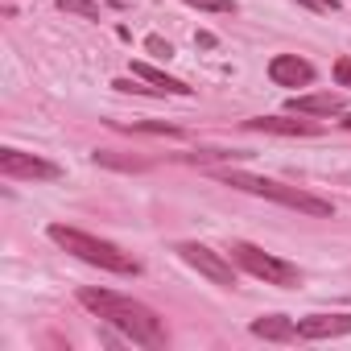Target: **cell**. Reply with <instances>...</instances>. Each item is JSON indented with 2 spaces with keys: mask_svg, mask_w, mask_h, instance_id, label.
Instances as JSON below:
<instances>
[{
  "mask_svg": "<svg viewBox=\"0 0 351 351\" xmlns=\"http://www.w3.org/2000/svg\"><path fill=\"white\" fill-rule=\"evenodd\" d=\"M79 302L95 318H104L108 326H116L124 339H132L136 347H165V326H161V318L145 302L124 298L116 289H79Z\"/></svg>",
  "mask_w": 351,
  "mask_h": 351,
  "instance_id": "cell-1",
  "label": "cell"
},
{
  "mask_svg": "<svg viewBox=\"0 0 351 351\" xmlns=\"http://www.w3.org/2000/svg\"><path fill=\"white\" fill-rule=\"evenodd\" d=\"M215 178L236 186V191H248V195H261L269 203H281L289 211H302V215H314V219H330L335 215V203L330 199H318L302 186H285L277 178H261V173H244V169H215Z\"/></svg>",
  "mask_w": 351,
  "mask_h": 351,
  "instance_id": "cell-2",
  "label": "cell"
},
{
  "mask_svg": "<svg viewBox=\"0 0 351 351\" xmlns=\"http://www.w3.org/2000/svg\"><path fill=\"white\" fill-rule=\"evenodd\" d=\"M46 236H50L62 252H71V256H79V261H87V265H95V269H108V273H120V277H136V273H141V261H136L132 252H124V248H116L112 240H99V236H91V232L66 228V223H50Z\"/></svg>",
  "mask_w": 351,
  "mask_h": 351,
  "instance_id": "cell-3",
  "label": "cell"
},
{
  "mask_svg": "<svg viewBox=\"0 0 351 351\" xmlns=\"http://www.w3.org/2000/svg\"><path fill=\"white\" fill-rule=\"evenodd\" d=\"M228 256H232L244 273L261 277L265 285H277V289H298V285H302L298 265H289V261H281V256H273V252H265V248H256V244H248V240H232V244H228Z\"/></svg>",
  "mask_w": 351,
  "mask_h": 351,
  "instance_id": "cell-4",
  "label": "cell"
},
{
  "mask_svg": "<svg viewBox=\"0 0 351 351\" xmlns=\"http://www.w3.org/2000/svg\"><path fill=\"white\" fill-rule=\"evenodd\" d=\"M178 252L195 273H203L207 281H215V285H223V289H232L236 285V269H232V256H223V252H211L207 244H195V240H182Z\"/></svg>",
  "mask_w": 351,
  "mask_h": 351,
  "instance_id": "cell-5",
  "label": "cell"
},
{
  "mask_svg": "<svg viewBox=\"0 0 351 351\" xmlns=\"http://www.w3.org/2000/svg\"><path fill=\"white\" fill-rule=\"evenodd\" d=\"M0 173L13 182H58L62 178V169L54 161L21 153V149H0Z\"/></svg>",
  "mask_w": 351,
  "mask_h": 351,
  "instance_id": "cell-6",
  "label": "cell"
},
{
  "mask_svg": "<svg viewBox=\"0 0 351 351\" xmlns=\"http://www.w3.org/2000/svg\"><path fill=\"white\" fill-rule=\"evenodd\" d=\"M351 335V314H306L298 318V339L314 343V339H339Z\"/></svg>",
  "mask_w": 351,
  "mask_h": 351,
  "instance_id": "cell-7",
  "label": "cell"
},
{
  "mask_svg": "<svg viewBox=\"0 0 351 351\" xmlns=\"http://www.w3.org/2000/svg\"><path fill=\"white\" fill-rule=\"evenodd\" d=\"M269 79L277 87H310L314 83V66L306 58H298V54H277L269 62Z\"/></svg>",
  "mask_w": 351,
  "mask_h": 351,
  "instance_id": "cell-8",
  "label": "cell"
},
{
  "mask_svg": "<svg viewBox=\"0 0 351 351\" xmlns=\"http://www.w3.org/2000/svg\"><path fill=\"white\" fill-rule=\"evenodd\" d=\"M248 132H277V136H318L322 124L314 120H289V116H256V120H244Z\"/></svg>",
  "mask_w": 351,
  "mask_h": 351,
  "instance_id": "cell-9",
  "label": "cell"
},
{
  "mask_svg": "<svg viewBox=\"0 0 351 351\" xmlns=\"http://www.w3.org/2000/svg\"><path fill=\"white\" fill-rule=\"evenodd\" d=\"M293 116H335L343 112V95L339 91H314V95H293L289 99Z\"/></svg>",
  "mask_w": 351,
  "mask_h": 351,
  "instance_id": "cell-10",
  "label": "cell"
},
{
  "mask_svg": "<svg viewBox=\"0 0 351 351\" xmlns=\"http://www.w3.org/2000/svg\"><path fill=\"white\" fill-rule=\"evenodd\" d=\"M252 335L269 339V343H298V322L285 318V314H265V318L252 322Z\"/></svg>",
  "mask_w": 351,
  "mask_h": 351,
  "instance_id": "cell-11",
  "label": "cell"
},
{
  "mask_svg": "<svg viewBox=\"0 0 351 351\" xmlns=\"http://www.w3.org/2000/svg\"><path fill=\"white\" fill-rule=\"evenodd\" d=\"M132 75L145 79V83H153V87L165 91V95H195V87H186L182 79H173V75H165V71H157V66H149V62H132Z\"/></svg>",
  "mask_w": 351,
  "mask_h": 351,
  "instance_id": "cell-12",
  "label": "cell"
},
{
  "mask_svg": "<svg viewBox=\"0 0 351 351\" xmlns=\"http://www.w3.org/2000/svg\"><path fill=\"white\" fill-rule=\"evenodd\" d=\"M62 13H75V17H87V21H99V5L95 0H58Z\"/></svg>",
  "mask_w": 351,
  "mask_h": 351,
  "instance_id": "cell-13",
  "label": "cell"
},
{
  "mask_svg": "<svg viewBox=\"0 0 351 351\" xmlns=\"http://www.w3.org/2000/svg\"><path fill=\"white\" fill-rule=\"evenodd\" d=\"M191 9H203V13H236V0H182Z\"/></svg>",
  "mask_w": 351,
  "mask_h": 351,
  "instance_id": "cell-14",
  "label": "cell"
},
{
  "mask_svg": "<svg viewBox=\"0 0 351 351\" xmlns=\"http://www.w3.org/2000/svg\"><path fill=\"white\" fill-rule=\"evenodd\" d=\"M132 128H141V132H157V136H178V128H173V124H157V120H132Z\"/></svg>",
  "mask_w": 351,
  "mask_h": 351,
  "instance_id": "cell-15",
  "label": "cell"
},
{
  "mask_svg": "<svg viewBox=\"0 0 351 351\" xmlns=\"http://www.w3.org/2000/svg\"><path fill=\"white\" fill-rule=\"evenodd\" d=\"M145 50H149V54H157V58H173V46H169L165 38H157V34H149V38H145Z\"/></svg>",
  "mask_w": 351,
  "mask_h": 351,
  "instance_id": "cell-16",
  "label": "cell"
},
{
  "mask_svg": "<svg viewBox=\"0 0 351 351\" xmlns=\"http://www.w3.org/2000/svg\"><path fill=\"white\" fill-rule=\"evenodd\" d=\"M335 83L339 87H351V58H339L335 62Z\"/></svg>",
  "mask_w": 351,
  "mask_h": 351,
  "instance_id": "cell-17",
  "label": "cell"
},
{
  "mask_svg": "<svg viewBox=\"0 0 351 351\" xmlns=\"http://www.w3.org/2000/svg\"><path fill=\"white\" fill-rule=\"evenodd\" d=\"M298 5H306V9H314V13H335L339 0H298Z\"/></svg>",
  "mask_w": 351,
  "mask_h": 351,
  "instance_id": "cell-18",
  "label": "cell"
},
{
  "mask_svg": "<svg viewBox=\"0 0 351 351\" xmlns=\"http://www.w3.org/2000/svg\"><path fill=\"white\" fill-rule=\"evenodd\" d=\"M195 46H203V50H211V46H215V34H207V29H203V34H195Z\"/></svg>",
  "mask_w": 351,
  "mask_h": 351,
  "instance_id": "cell-19",
  "label": "cell"
},
{
  "mask_svg": "<svg viewBox=\"0 0 351 351\" xmlns=\"http://www.w3.org/2000/svg\"><path fill=\"white\" fill-rule=\"evenodd\" d=\"M343 128H351V112H347V116H343Z\"/></svg>",
  "mask_w": 351,
  "mask_h": 351,
  "instance_id": "cell-20",
  "label": "cell"
},
{
  "mask_svg": "<svg viewBox=\"0 0 351 351\" xmlns=\"http://www.w3.org/2000/svg\"><path fill=\"white\" fill-rule=\"evenodd\" d=\"M108 5H124V0H108Z\"/></svg>",
  "mask_w": 351,
  "mask_h": 351,
  "instance_id": "cell-21",
  "label": "cell"
}]
</instances>
